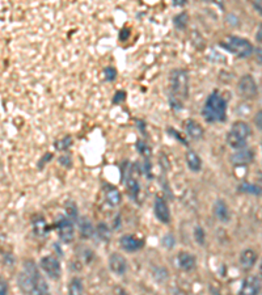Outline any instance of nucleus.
I'll list each match as a JSON object with an SVG mask.
<instances>
[{
  "label": "nucleus",
  "instance_id": "4",
  "mask_svg": "<svg viewBox=\"0 0 262 295\" xmlns=\"http://www.w3.org/2000/svg\"><path fill=\"white\" fill-rule=\"evenodd\" d=\"M220 46L239 58H247L253 52L252 43L241 37H227L226 41L220 42Z\"/></svg>",
  "mask_w": 262,
  "mask_h": 295
},
{
  "label": "nucleus",
  "instance_id": "33",
  "mask_svg": "<svg viewBox=\"0 0 262 295\" xmlns=\"http://www.w3.org/2000/svg\"><path fill=\"white\" fill-rule=\"evenodd\" d=\"M254 58H256L257 63L262 65V47H257V49L254 50Z\"/></svg>",
  "mask_w": 262,
  "mask_h": 295
},
{
  "label": "nucleus",
  "instance_id": "22",
  "mask_svg": "<svg viewBox=\"0 0 262 295\" xmlns=\"http://www.w3.org/2000/svg\"><path fill=\"white\" fill-rule=\"evenodd\" d=\"M33 227H34V232L38 236H43L47 232V228H46V222L42 217H37L36 221L33 222Z\"/></svg>",
  "mask_w": 262,
  "mask_h": 295
},
{
  "label": "nucleus",
  "instance_id": "30",
  "mask_svg": "<svg viewBox=\"0 0 262 295\" xmlns=\"http://www.w3.org/2000/svg\"><path fill=\"white\" fill-rule=\"evenodd\" d=\"M104 74H105V79L109 80V82H113V80L117 77V71L114 67H107L104 70Z\"/></svg>",
  "mask_w": 262,
  "mask_h": 295
},
{
  "label": "nucleus",
  "instance_id": "1",
  "mask_svg": "<svg viewBox=\"0 0 262 295\" xmlns=\"http://www.w3.org/2000/svg\"><path fill=\"white\" fill-rule=\"evenodd\" d=\"M18 287L25 295H36L37 292L47 290L45 281L41 278L38 267L32 260H27L22 264V272L17 277Z\"/></svg>",
  "mask_w": 262,
  "mask_h": 295
},
{
  "label": "nucleus",
  "instance_id": "40",
  "mask_svg": "<svg viewBox=\"0 0 262 295\" xmlns=\"http://www.w3.org/2000/svg\"><path fill=\"white\" fill-rule=\"evenodd\" d=\"M259 273H261V276H262V262H261V266H259Z\"/></svg>",
  "mask_w": 262,
  "mask_h": 295
},
{
  "label": "nucleus",
  "instance_id": "7",
  "mask_svg": "<svg viewBox=\"0 0 262 295\" xmlns=\"http://www.w3.org/2000/svg\"><path fill=\"white\" fill-rule=\"evenodd\" d=\"M41 267L42 271L45 272L46 276L51 278V280H58L59 277L62 274V267H61V262L57 260L53 256H45V257L41 258Z\"/></svg>",
  "mask_w": 262,
  "mask_h": 295
},
{
  "label": "nucleus",
  "instance_id": "36",
  "mask_svg": "<svg viewBox=\"0 0 262 295\" xmlns=\"http://www.w3.org/2000/svg\"><path fill=\"white\" fill-rule=\"evenodd\" d=\"M254 122H256L257 126L262 130V111L258 112V114H257L256 118H254Z\"/></svg>",
  "mask_w": 262,
  "mask_h": 295
},
{
  "label": "nucleus",
  "instance_id": "3",
  "mask_svg": "<svg viewBox=\"0 0 262 295\" xmlns=\"http://www.w3.org/2000/svg\"><path fill=\"white\" fill-rule=\"evenodd\" d=\"M250 136V127L244 121H238L232 125L227 136V145L233 150H241L247 145V141Z\"/></svg>",
  "mask_w": 262,
  "mask_h": 295
},
{
  "label": "nucleus",
  "instance_id": "34",
  "mask_svg": "<svg viewBox=\"0 0 262 295\" xmlns=\"http://www.w3.org/2000/svg\"><path fill=\"white\" fill-rule=\"evenodd\" d=\"M8 292V285L4 280H2V283H0V295H7Z\"/></svg>",
  "mask_w": 262,
  "mask_h": 295
},
{
  "label": "nucleus",
  "instance_id": "38",
  "mask_svg": "<svg viewBox=\"0 0 262 295\" xmlns=\"http://www.w3.org/2000/svg\"><path fill=\"white\" fill-rule=\"evenodd\" d=\"M128 29H123L122 32H121V34H119V38H121V40H126V38L128 37V36H130V33H128Z\"/></svg>",
  "mask_w": 262,
  "mask_h": 295
},
{
  "label": "nucleus",
  "instance_id": "32",
  "mask_svg": "<svg viewBox=\"0 0 262 295\" xmlns=\"http://www.w3.org/2000/svg\"><path fill=\"white\" fill-rule=\"evenodd\" d=\"M13 261H15V258L11 253H3V262L4 265H12Z\"/></svg>",
  "mask_w": 262,
  "mask_h": 295
},
{
  "label": "nucleus",
  "instance_id": "29",
  "mask_svg": "<svg viewBox=\"0 0 262 295\" xmlns=\"http://www.w3.org/2000/svg\"><path fill=\"white\" fill-rule=\"evenodd\" d=\"M70 145H71L70 137H66V138L62 139V141L55 142V147H57V150H66V148H68Z\"/></svg>",
  "mask_w": 262,
  "mask_h": 295
},
{
  "label": "nucleus",
  "instance_id": "18",
  "mask_svg": "<svg viewBox=\"0 0 262 295\" xmlns=\"http://www.w3.org/2000/svg\"><path fill=\"white\" fill-rule=\"evenodd\" d=\"M186 163H188V167H189L190 171H193V172H199V171H201V157H199L198 154L194 152V151L189 150L186 152Z\"/></svg>",
  "mask_w": 262,
  "mask_h": 295
},
{
  "label": "nucleus",
  "instance_id": "15",
  "mask_svg": "<svg viewBox=\"0 0 262 295\" xmlns=\"http://www.w3.org/2000/svg\"><path fill=\"white\" fill-rule=\"evenodd\" d=\"M195 262H197V258L189 252H180L177 256V264L185 272H190L192 269H194Z\"/></svg>",
  "mask_w": 262,
  "mask_h": 295
},
{
  "label": "nucleus",
  "instance_id": "9",
  "mask_svg": "<svg viewBox=\"0 0 262 295\" xmlns=\"http://www.w3.org/2000/svg\"><path fill=\"white\" fill-rule=\"evenodd\" d=\"M261 281L256 276L247 277L240 287L239 295H258L261 291Z\"/></svg>",
  "mask_w": 262,
  "mask_h": 295
},
{
  "label": "nucleus",
  "instance_id": "21",
  "mask_svg": "<svg viewBox=\"0 0 262 295\" xmlns=\"http://www.w3.org/2000/svg\"><path fill=\"white\" fill-rule=\"evenodd\" d=\"M84 287H83V281L79 277H73L68 285V295H83Z\"/></svg>",
  "mask_w": 262,
  "mask_h": 295
},
{
  "label": "nucleus",
  "instance_id": "27",
  "mask_svg": "<svg viewBox=\"0 0 262 295\" xmlns=\"http://www.w3.org/2000/svg\"><path fill=\"white\" fill-rule=\"evenodd\" d=\"M127 186H128V191H130L131 197H133L134 200H137L138 193H139V185H138L137 180H134V178H128Z\"/></svg>",
  "mask_w": 262,
  "mask_h": 295
},
{
  "label": "nucleus",
  "instance_id": "31",
  "mask_svg": "<svg viewBox=\"0 0 262 295\" xmlns=\"http://www.w3.org/2000/svg\"><path fill=\"white\" fill-rule=\"evenodd\" d=\"M98 235H100L101 239L109 240L110 232H109V231H108L107 226H105V225H100V226H98Z\"/></svg>",
  "mask_w": 262,
  "mask_h": 295
},
{
  "label": "nucleus",
  "instance_id": "28",
  "mask_svg": "<svg viewBox=\"0 0 262 295\" xmlns=\"http://www.w3.org/2000/svg\"><path fill=\"white\" fill-rule=\"evenodd\" d=\"M162 244L165 247V248L172 249V248H174V246H176V239H174V236L172 234H167L164 237H163Z\"/></svg>",
  "mask_w": 262,
  "mask_h": 295
},
{
  "label": "nucleus",
  "instance_id": "17",
  "mask_svg": "<svg viewBox=\"0 0 262 295\" xmlns=\"http://www.w3.org/2000/svg\"><path fill=\"white\" fill-rule=\"evenodd\" d=\"M186 132H188V136H189L190 138L198 141V139H201L202 137H203V127H202L197 121L189 120L186 122Z\"/></svg>",
  "mask_w": 262,
  "mask_h": 295
},
{
  "label": "nucleus",
  "instance_id": "6",
  "mask_svg": "<svg viewBox=\"0 0 262 295\" xmlns=\"http://www.w3.org/2000/svg\"><path fill=\"white\" fill-rule=\"evenodd\" d=\"M238 89L239 93L247 100H253L258 95V88H257L256 80L253 79V76L249 74L243 75L240 77L238 83Z\"/></svg>",
  "mask_w": 262,
  "mask_h": 295
},
{
  "label": "nucleus",
  "instance_id": "35",
  "mask_svg": "<svg viewBox=\"0 0 262 295\" xmlns=\"http://www.w3.org/2000/svg\"><path fill=\"white\" fill-rule=\"evenodd\" d=\"M168 131H169V134H172V136H176V137H177V139H178V141H180V142H182L184 145H188V143H186V141H185V139H184L182 137H181L180 134H178V132L176 131V130H172V129H169V130H168Z\"/></svg>",
  "mask_w": 262,
  "mask_h": 295
},
{
  "label": "nucleus",
  "instance_id": "14",
  "mask_svg": "<svg viewBox=\"0 0 262 295\" xmlns=\"http://www.w3.org/2000/svg\"><path fill=\"white\" fill-rule=\"evenodd\" d=\"M214 214L218 218V221L222 223H228L229 221V209L226 201L217 200L214 203Z\"/></svg>",
  "mask_w": 262,
  "mask_h": 295
},
{
  "label": "nucleus",
  "instance_id": "5",
  "mask_svg": "<svg viewBox=\"0 0 262 295\" xmlns=\"http://www.w3.org/2000/svg\"><path fill=\"white\" fill-rule=\"evenodd\" d=\"M171 87L174 95L184 100L189 95V76L185 70L177 68L171 75Z\"/></svg>",
  "mask_w": 262,
  "mask_h": 295
},
{
  "label": "nucleus",
  "instance_id": "11",
  "mask_svg": "<svg viewBox=\"0 0 262 295\" xmlns=\"http://www.w3.org/2000/svg\"><path fill=\"white\" fill-rule=\"evenodd\" d=\"M153 211H155L156 218L164 225H168L171 222V211H169L167 202L163 198H159V197L156 198L155 205H153Z\"/></svg>",
  "mask_w": 262,
  "mask_h": 295
},
{
  "label": "nucleus",
  "instance_id": "19",
  "mask_svg": "<svg viewBox=\"0 0 262 295\" xmlns=\"http://www.w3.org/2000/svg\"><path fill=\"white\" fill-rule=\"evenodd\" d=\"M79 230L83 239H89V237H92L93 234H95L93 226H92L91 221H89L87 217H83L82 219H79Z\"/></svg>",
  "mask_w": 262,
  "mask_h": 295
},
{
  "label": "nucleus",
  "instance_id": "37",
  "mask_svg": "<svg viewBox=\"0 0 262 295\" xmlns=\"http://www.w3.org/2000/svg\"><path fill=\"white\" fill-rule=\"evenodd\" d=\"M253 8L262 16V0H259V2H253Z\"/></svg>",
  "mask_w": 262,
  "mask_h": 295
},
{
  "label": "nucleus",
  "instance_id": "20",
  "mask_svg": "<svg viewBox=\"0 0 262 295\" xmlns=\"http://www.w3.org/2000/svg\"><path fill=\"white\" fill-rule=\"evenodd\" d=\"M105 198H107V202L109 203L110 206H118L121 203V193L117 187L109 186L107 187L105 191Z\"/></svg>",
  "mask_w": 262,
  "mask_h": 295
},
{
  "label": "nucleus",
  "instance_id": "2",
  "mask_svg": "<svg viewBox=\"0 0 262 295\" xmlns=\"http://www.w3.org/2000/svg\"><path fill=\"white\" fill-rule=\"evenodd\" d=\"M202 116L207 122H224L227 120V101L218 91H214L207 97L202 109Z\"/></svg>",
  "mask_w": 262,
  "mask_h": 295
},
{
  "label": "nucleus",
  "instance_id": "25",
  "mask_svg": "<svg viewBox=\"0 0 262 295\" xmlns=\"http://www.w3.org/2000/svg\"><path fill=\"white\" fill-rule=\"evenodd\" d=\"M174 25H176V28L178 29H185L186 24H188V13L182 12L180 15H177L173 20Z\"/></svg>",
  "mask_w": 262,
  "mask_h": 295
},
{
  "label": "nucleus",
  "instance_id": "13",
  "mask_svg": "<svg viewBox=\"0 0 262 295\" xmlns=\"http://www.w3.org/2000/svg\"><path fill=\"white\" fill-rule=\"evenodd\" d=\"M254 154L250 148H241L236 154L231 155V162L233 166H247L253 162Z\"/></svg>",
  "mask_w": 262,
  "mask_h": 295
},
{
  "label": "nucleus",
  "instance_id": "8",
  "mask_svg": "<svg viewBox=\"0 0 262 295\" xmlns=\"http://www.w3.org/2000/svg\"><path fill=\"white\" fill-rule=\"evenodd\" d=\"M57 228H58L59 239H61L64 244L72 243L73 237H75V230H73V225L70 219L62 218L61 221L58 222Z\"/></svg>",
  "mask_w": 262,
  "mask_h": 295
},
{
  "label": "nucleus",
  "instance_id": "39",
  "mask_svg": "<svg viewBox=\"0 0 262 295\" xmlns=\"http://www.w3.org/2000/svg\"><path fill=\"white\" fill-rule=\"evenodd\" d=\"M36 295H51L50 294L49 291H47V290H42V291H40V292H37Z\"/></svg>",
  "mask_w": 262,
  "mask_h": 295
},
{
  "label": "nucleus",
  "instance_id": "12",
  "mask_svg": "<svg viewBox=\"0 0 262 295\" xmlns=\"http://www.w3.org/2000/svg\"><path fill=\"white\" fill-rule=\"evenodd\" d=\"M119 246L127 252H137V251L143 248L144 240L138 239L137 236H133V235H123L119 239Z\"/></svg>",
  "mask_w": 262,
  "mask_h": 295
},
{
  "label": "nucleus",
  "instance_id": "24",
  "mask_svg": "<svg viewBox=\"0 0 262 295\" xmlns=\"http://www.w3.org/2000/svg\"><path fill=\"white\" fill-rule=\"evenodd\" d=\"M66 216H67V219H70L71 222L79 221V218H77V207L72 201L66 203Z\"/></svg>",
  "mask_w": 262,
  "mask_h": 295
},
{
  "label": "nucleus",
  "instance_id": "23",
  "mask_svg": "<svg viewBox=\"0 0 262 295\" xmlns=\"http://www.w3.org/2000/svg\"><path fill=\"white\" fill-rule=\"evenodd\" d=\"M239 191H240L241 193L254 194V196H258V194H261V189H259L257 185L249 184V182H243V184L239 186Z\"/></svg>",
  "mask_w": 262,
  "mask_h": 295
},
{
  "label": "nucleus",
  "instance_id": "26",
  "mask_svg": "<svg viewBox=\"0 0 262 295\" xmlns=\"http://www.w3.org/2000/svg\"><path fill=\"white\" fill-rule=\"evenodd\" d=\"M194 239L199 246H204V243H206V234H204V230L201 226H197L194 228Z\"/></svg>",
  "mask_w": 262,
  "mask_h": 295
},
{
  "label": "nucleus",
  "instance_id": "16",
  "mask_svg": "<svg viewBox=\"0 0 262 295\" xmlns=\"http://www.w3.org/2000/svg\"><path fill=\"white\" fill-rule=\"evenodd\" d=\"M257 261V253L253 249H244L240 255V265L244 271H250Z\"/></svg>",
  "mask_w": 262,
  "mask_h": 295
},
{
  "label": "nucleus",
  "instance_id": "10",
  "mask_svg": "<svg viewBox=\"0 0 262 295\" xmlns=\"http://www.w3.org/2000/svg\"><path fill=\"white\" fill-rule=\"evenodd\" d=\"M109 267L114 274L122 276V274H125L126 269H127V261H126V258L121 253L114 252L109 257Z\"/></svg>",
  "mask_w": 262,
  "mask_h": 295
}]
</instances>
